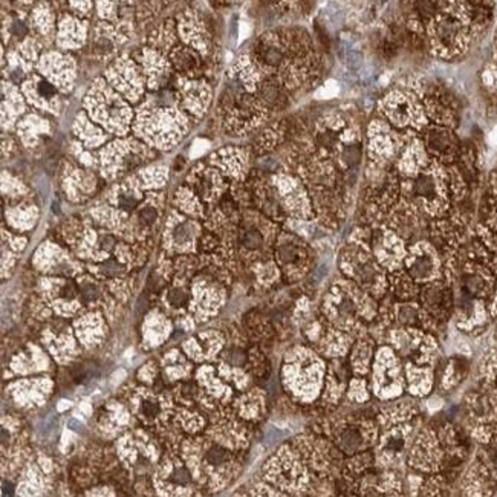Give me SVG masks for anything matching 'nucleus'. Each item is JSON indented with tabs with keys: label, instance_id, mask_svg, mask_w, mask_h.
I'll list each match as a JSON object with an SVG mask.
<instances>
[{
	"label": "nucleus",
	"instance_id": "obj_13",
	"mask_svg": "<svg viewBox=\"0 0 497 497\" xmlns=\"http://www.w3.org/2000/svg\"><path fill=\"white\" fill-rule=\"evenodd\" d=\"M168 300H170V303L173 306H182L187 302V295L182 291L175 289V291H172L170 294H168Z\"/></svg>",
	"mask_w": 497,
	"mask_h": 497
},
{
	"label": "nucleus",
	"instance_id": "obj_17",
	"mask_svg": "<svg viewBox=\"0 0 497 497\" xmlns=\"http://www.w3.org/2000/svg\"><path fill=\"white\" fill-rule=\"evenodd\" d=\"M158 410H160V408H158V404L153 403V401H145V403L142 404V415L147 416V418L156 416Z\"/></svg>",
	"mask_w": 497,
	"mask_h": 497
},
{
	"label": "nucleus",
	"instance_id": "obj_11",
	"mask_svg": "<svg viewBox=\"0 0 497 497\" xmlns=\"http://www.w3.org/2000/svg\"><path fill=\"white\" fill-rule=\"evenodd\" d=\"M101 271L106 274V276H118V274L123 272V268L116 262L109 260V262H106L104 265L101 266Z\"/></svg>",
	"mask_w": 497,
	"mask_h": 497
},
{
	"label": "nucleus",
	"instance_id": "obj_1",
	"mask_svg": "<svg viewBox=\"0 0 497 497\" xmlns=\"http://www.w3.org/2000/svg\"><path fill=\"white\" fill-rule=\"evenodd\" d=\"M459 36V25L450 18L442 20L438 26V38L445 45H451Z\"/></svg>",
	"mask_w": 497,
	"mask_h": 497
},
{
	"label": "nucleus",
	"instance_id": "obj_2",
	"mask_svg": "<svg viewBox=\"0 0 497 497\" xmlns=\"http://www.w3.org/2000/svg\"><path fill=\"white\" fill-rule=\"evenodd\" d=\"M97 369L98 367H97V364H95V363H81V364L73 367L72 373H73V378H75L78 383H81V381H86V379H89Z\"/></svg>",
	"mask_w": 497,
	"mask_h": 497
},
{
	"label": "nucleus",
	"instance_id": "obj_16",
	"mask_svg": "<svg viewBox=\"0 0 497 497\" xmlns=\"http://www.w3.org/2000/svg\"><path fill=\"white\" fill-rule=\"evenodd\" d=\"M140 217H141L142 224L150 225V224H153L155 219H156V211L153 208H144L140 213Z\"/></svg>",
	"mask_w": 497,
	"mask_h": 497
},
{
	"label": "nucleus",
	"instance_id": "obj_14",
	"mask_svg": "<svg viewBox=\"0 0 497 497\" xmlns=\"http://www.w3.org/2000/svg\"><path fill=\"white\" fill-rule=\"evenodd\" d=\"M225 358H227V361H228V363L239 366V364L243 363V358H245V356H243V352L237 351V349H231V351H228V352L225 354Z\"/></svg>",
	"mask_w": 497,
	"mask_h": 497
},
{
	"label": "nucleus",
	"instance_id": "obj_19",
	"mask_svg": "<svg viewBox=\"0 0 497 497\" xmlns=\"http://www.w3.org/2000/svg\"><path fill=\"white\" fill-rule=\"evenodd\" d=\"M136 204H138V200L133 199V197H129V196H121L120 197V205L125 210H132L136 207Z\"/></svg>",
	"mask_w": 497,
	"mask_h": 497
},
{
	"label": "nucleus",
	"instance_id": "obj_6",
	"mask_svg": "<svg viewBox=\"0 0 497 497\" xmlns=\"http://www.w3.org/2000/svg\"><path fill=\"white\" fill-rule=\"evenodd\" d=\"M228 458V451L224 450L222 447L219 445H214L211 450H208L207 453V461L210 463H213V465H220V463H224Z\"/></svg>",
	"mask_w": 497,
	"mask_h": 497
},
{
	"label": "nucleus",
	"instance_id": "obj_7",
	"mask_svg": "<svg viewBox=\"0 0 497 497\" xmlns=\"http://www.w3.org/2000/svg\"><path fill=\"white\" fill-rule=\"evenodd\" d=\"M416 192L421 195V196H431L433 193H435V184H433L431 181V178L428 176H422L418 184H416Z\"/></svg>",
	"mask_w": 497,
	"mask_h": 497
},
{
	"label": "nucleus",
	"instance_id": "obj_10",
	"mask_svg": "<svg viewBox=\"0 0 497 497\" xmlns=\"http://www.w3.org/2000/svg\"><path fill=\"white\" fill-rule=\"evenodd\" d=\"M170 479H172L173 482L179 483V485H185V483L190 482V474L187 473L185 468H176V470L172 473Z\"/></svg>",
	"mask_w": 497,
	"mask_h": 497
},
{
	"label": "nucleus",
	"instance_id": "obj_8",
	"mask_svg": "<svg viewBox=\"0 0 497 497\" xmlns=\"http://www.w3.org/2000/svg\"><path fill=\"white\" fill-rule=\"evenodd\" d=\"M263 60H265V63L269 66H277L282 61V52L276 48H268L263 52Z\"/></svg>",
	"mask_w": 497,
	"mask_h": 497
},
{
	"label": "nucleus",
	"instance_id": "obj_21",
	"mask_svg": "<svg viewBox=\"0 0 497 497\" xmlns=\"http://www.w3.org/2000/svg\"><path fill=\"white\" fill-rule=\"evenodd\" d=\"M113 239L110 237V236H106V237H103L101 239V245H103V248L104 249H110L112 247H113Z\"/></svg>",
	"mask_w": 497,
	"mask_h": 497
},
{
	"label": "nucleus",
	"instance_id": "obj_4",
	"mask_svg": "<svg viewBox=\"0 0 497 497\" xmlns=\"http://www.w3.org/2000/svg\"><path fill=\"white\" fill-rule=\"evenodd\" d=\"M430 271H431V262L428 257L418 259L413 265H411V272H413V276L416 277H426L430 274Z\"/></svg>",
	"mask_w": 497,
	"mask_h": 497
},
{
	"label": "nucleus",
	"instance_id": "obj_9",
	"mask_svg": "<svg viewBox=\"0 0 497 497\" xmlns=\"http://www.w3.org/2000/svg\"><path fill=\"white\" fill-rule=\"evenodd\" d=\"M416 6L422 16H430L436 9V0H416Z\"/></svg>",
	"mask_w": 497,
	"mask_h": 497
},
{
	"label": "nucleus",
	"instance_id": "obj_15",
	"mask_svg": "<svg viewBox=\"0 0 497 497\" xmlns=\"http://www.w3.org/2000/svg\"><path fill=\"white\" fill-rule=\"evenodd\" d=\"M263 97H265L269 103H277L280 100V90L274 86H266L263 90Z\"/></svg>",
	"mask_w": 497,
	"mask_h": 497
},
{
	"label": "nucleus",
	"instance_id": "obj_3",
	"mask_svg": "<svg viewBox=\"0 0 497 497\" xmlns=\"http://www.w3.org/2000/svg\"><path fill=\"white\" fill-rule=\"evenodd\" d=\"M242 242H243V245L248 247V248H259L260 243H262V236H260V232L257 230L249 228V230L243 231Z\"/></svg>",
	"mask_w": 497,
	"mask_h": 497
},
{
	"label": "nucleus",
	"instance_id": "obj_22",
	"mask_svg": "<svg viewBox=\"0 0 497 497\" xmlns=\"http://www.w3.org/2000/svg\"><path fill=\"white\" fill-rule=\"evenodd\" d=\"M98 48H101V52H107V51L112 49V45H110L109 40H101L98 43Z\"/></svg>",
	"mask_w": 497,
	"mask_h": 497
},
{
	"label": "nucleus",
	"instance_id": "obj_18",
	"mask_svg": "<svg viewBox=\"0 0 497 497\" xmlns=\"http://www.w3.org/2000/svg\"><path fill=\"white\" fill-rule=\"evenodd\" d=\"M38 90H40V93L43 95V97H46V98L52 97V95L55 93L54 86H52V84L48 83V81H41V83L38 84Z\"/></svg>",
	"mask_w": 497,
	"mask_h": 497
},
{
	"label": "nucleus",
	"instance_id": "obj_5",
	"mask_svg": "<svg viewBox=\"0 0 497 497\" xmlns=\"http://www.w3.org/2000/svg\"><path fill=\"white\" fill-rule=\"evenodd\" d=\"M359 441H361V438H359L358 433L351 430V431H346L341 436V445L346 451H354L358 448Z\"/></svg>",
	"mask_w": 497,
	"mask_h": 497
},
{
	"label": "nucleus",
	"instance_id": "obj_12",
	"mask_svg": "<svg viewBox=\"0 0 497 497\" xmlns=\"http://www.w3.org/2000/svg\"><path fill=\"white\" fill-rule=\"evenodd\" d=\"M81 297H83L84 302H92L98 297V291L93 284H84V286L81 288Z\"/></svg>",
	"mask_w": 497,
	"mask_h": 497
},
{
	"label": "nucleus",
	"instance_id": "obj_20",
	"mask_svg": "<svg viewBox=\"0 0 497 497\" xmlns=\"http://www.w3.org/2000/svg\"><path fill=\"white\" fill-rule=\"evenodd\" d=\"M13 33H14V36H17V37H23V36L26 34V26H25V23L18 22V20H17V22H14V23H13Z\"/></svg>",
	"mask_w": 497,
	"mask_h": 497
}]
</instances>
